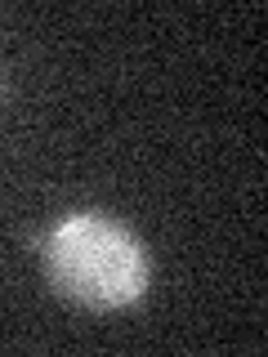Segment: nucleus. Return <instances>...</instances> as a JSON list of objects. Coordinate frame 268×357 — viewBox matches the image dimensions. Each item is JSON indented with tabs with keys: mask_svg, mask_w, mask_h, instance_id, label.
Returning a JSON list of instances; mask_svg holds the SVG:
<instances>
[{
	"mask_svg": "<svg viewBox=\"0 0 268 357\" xmlns=\"http://www.w3.org/2000/svg\"><path fill=\"white\" fill-rule=\"evenodd\" d=\"M40 264L63 299L94 312H117L143 299L152 259L126 223L98 210H76L50 223L40 237Z\"/></svg>",
	"mask_w": 268,
	"mask_h": 357,
	"instance_id": "f257e3e1",
	"label": "nucleus"
}]
</instances>
